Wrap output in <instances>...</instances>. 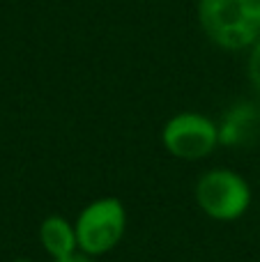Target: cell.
I'll return each mask as SVG.
<instances>
[{
	"mask_svg": "<svg viewBox=\"0 0 260 262\" xmlns=\"http://www.w3.org/2000/svg\"><path fill=\"white\" fill-rule=\"evenodd\" d=\"M166 152L182 161H201L219 147V124L201 113H178L161 129Z\"/></svg>",
	"mask_w": 260,
	"mask_h": 262,
	"instance_id": "4",
	"label": "cell"
},
{
	"mask_svg": "<svg viewBox=\"0 0 260 262\" xmlns=\"http://www.w3.org/2000/svg\"><path fill=\"white\" fill-rule=\"evenodd\" d=\"M196 205L214 221H237L251 205V189L240 172L230 168H212L198 177L193 186Z\"/></svg>",
	"mask_w": 260,
	"mask_h": 262,
	"instance_id": "3",
	"label": "cell"
},
{
	"mask_svg": "<svg viewBox=\"0 0 260 262\" xmlns=\"http://www.w3.org/2000/svg\"><path fill=\"white\" fill-rule=\"evenodd\" d=\"M12 262H32V260H26V258H18V260H12Z\"/></svg>",
	"mask_w": 260,
	"mask_h": 262,
	"instance_id": "9",
	"label": "cell"
},
{
	"mask_svg": "<svg viewBox=\"0 0 260 262\" xmlns=\"http://www.w3.org/2000/svg\"><path fill=\"white\" fill-rule=\"evenodd\" d=\"M249 78H251V85L256 88V92L260 95V39L251 46V58H249Z\"/></svg>",
	"mask_w": 260,
	"mask_h": 262,
	"instance_id": "7",
	"label": "cell"
},
{
	"mask_svg": "<svg viewBox=\"0 0 260 262\" xmlns=\"http://www.w3.org/2000/svg\"><path fill=\"white\" fill-rule=\"evenodd\" d=\"M55 262H92L90 255H85V253H76V255H72V258H67V260H55Z\"/></svg>",
	"mask_w": 260,
	"mask_h": 262,
	"instance_id": "8",
	"label": "cell"
},
{
	"mask_svg": "<svg viewBox=\"0 0 260 262\" xmlns=\"http://www.w3.org/2000/svg\"><path fill=\"white\" fill-rule=\"evenodd\" d=\"M78 251L90 258L106 255L122 242L127 232V209L122 200L106 195L88 203L76 216Z\"/></svg>",
	"mask_w": 260,
	"mask_h": 262,
	"instance_id": "2",
	"label": "cell"
},
{
	"mask_svg": "<svg viewBox=\"0 0 260 262\" xmlns=\"http://www.w3.org/2000/svg\"><path fill=\"white\" fill-rule=\"evenodd\" d=\"M39 242L41 249L46 251L51 260H67L72 255L81 253L78 251V237H76V226L67 221L64 216L51 214L39 223Z\"/></svg>",
	"mask_w": 260,
	"mask_h": 262,
	"instance_id": "6",
	"label": "cell"
},
{
	"mask_svg": "<svg viewBox=\"0 0 260 262\" xmlns=\"http://www.w3.org/2000/svg\"><path fill=\"white\" fill-rule=\"evenodd\" d=\"M198 18L221 49L240 51L260 39V0H201Z\"/></svg>",
	"mask_w": 260,
	"mask_h": 262,
	"instance_id": "1",
	"label": "cell"
},
{
	"mask_svg": "<svg viewBox=\"0 0 260 262\" xmlns=\"http://www.w3.org/2000/svg\"><path fill=\"white\" fill-rule=\"evenodd\" d=\"M260 138V108L253 101H237L219 122L221 147H249Z\"/></svg>",
	"mask_w": 260,
	"mask_h": 262,
	"instance_id": "5",
	"label": "cell"
}]
</instances>
